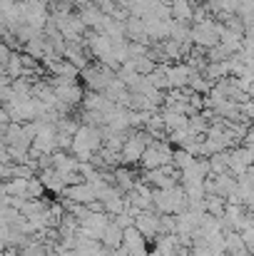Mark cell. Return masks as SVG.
<instances>
[{
    "instance_id": "cell-8",
    "label": "cell",
    "mask_w": 254,
    "mask_h": 256,
    "mask_svg": "<svg viewBox=\"0 0 254 256\" xmlns=\"http://www.w3.org/2000/svg\"><path fill=\"white\" fill-rule=\"evenodd\" d=\"M63 194H65L68 202H73V204H83V206H90L92 202H97V194H95V189H92L90 182L73 184V186H68Z\"/></svg>"
},
{
    "instance_id": "cell-3",
    "label": "cell",
    "mask_w": 254,
    "mask_h": 256,
    "mask_svg": "<svg viewBox=\"0 0 254 256\" xmlns=\"http://www.w3.org/2000/svg\"><path fill=\"white\" fill-rule=\"evenodd\" d=\"M222 35H224V25L217 22L212 15L204 20H197L192 25V42L197 45V50H214L222 45Z\"/></svg>"
},
{
    "instance_id": "cell-14",
    "label": "cell",
    "mask_w": 254,
    "mask_h": 256,
    "mask_svg": "<svg viewBox=\"0 0 254 256\" xmlns=\"http://www.w3.org/2000/svg\"><path fill=\"white\" fill-rule=\"evenodd\" d=\"M169 10H172V20H182V22L194 20V12H197L189 0H174V2L169 5Z\"/></svg>"
},
{
    "instance_id": "cell-21",
    "label": "cell",
    "mask_w": 254,
    "mask_h": 256,
    "mask_svg": "<svg viewBox=\"0 0 254 256\" xmlns=\"http://www.w3.org/2000/svg\"><path fill=\"white\" fill-rule=\"evenodd\" d=\"M5 256H20V252H13V249H5Z\"/></svg>"
},
{
    "instance_id": "cell-7",
    "label": "cell",
    "mask_w": 254,
    "mask_h": 256,
    "mask_svg": "<svg viewBox=\"0 0 254 256\" xmlns=\"http://www.w3.org/2000/svg\"><path fill=\"white\" fill-rule=\"evenodd\" d=\"M135 226L140 229V234L145 239H160L162 236V214H157L155 209L152 212H140L135 216Z\"/></svg>"
},
{
    "instance_id": "cell-17",
    "label": "cell",
    "mask_w": 254,
    "mask_h": 256,
    "mask_svg": "<svg viewBox=\"0 0 254 256\" xmlns=\"http://www.w3.org/2000/svg\"><path fill=\"white\" fill-rule=\"evenodd\" d=\"M194 160H197V157H194V154H189L187 150H177V152H174V167H177L179 172L189 170V167L194 164Z\"/></svg>"
},
{
    "instance_id": "cell-13",
    "label": "cell",
    "mask_w": 254,
    "mask_h": 256,
    "mask_svg": "<svg viewBox=\"0 0 254 256\" xmlns=\"http://www.w3.org/2000/svg\"><path fill=\"white\" fill-rule=\"evenodd\" d=\"M162 120H165V130H167L169 134L182 132V130H189V117H187V114H182V112L165 110V112H162Z\"/></svg>"
},
{
    "instance_id": "cell-6",
    "label": "cell",
    "mask_w": 254,
    "mask_h": 256,
    "mask_svg": "<svg viewBox=\"0 0 254 256\" xmlns=\"http://www.w3.org/2000/svg\"><path fill=\"white\" fill-rule=\"evenodd\" d=\"M169 164H174V150H172L169 144H165V142L152 140V144L147 147V152H145V157H142V167L147 172H152V170L169 167Z\"/></svg>"
},
{
    "instance_id": "cell-2",
    "label": "cell",
    "mask_w": 254,
    "mask_h": 256,
    "mask_svg": "<svg viewBox=\"0 0 254 256\" xmlns=\"http://www.w3.org/2000/svg\"><path fill=\"white\" fill-rule=\"evenodd\" d=\"M152 204H155L157 214H167V216H179V214L189 212V196L182 184L169 186V189H155Z\"/></svg>"
},
{
    "instance_id": "cell-4",
    "label": "cell",
    "mask_w": 254,
    "mask_h": 256,
    "mask_svg": "<svg viewBox=\"0 0 254 256\" xmlns=\"http://www.w3.org/2000/svg\"><path fill=\"white\" fill-rule=\"evenodd\" d=\"M80 78H83V82L87 85V92H100V94H105L107 87L115 82L117 72L110 70L107 65H90V68H85L83 72H80Z\"/></svg>"
},
{
    "instance_id": "cell-22",
    "label": "cell",
    "mask_w": 254,
    "mask_h": 256,
    "mask_svg": "<svg viewBox=\"0 0 254 256\" xmlns=\"http://www.w3.org/2000/svg\"><path fill=\"white\" fill-rule=\"evenodd\" d=\"M157 2H165V5H172L174 0H157Z\"/></svg>"
},
{
    "instance_id": "cell-11",
    "label": "cell",
    "mask_w": 254,
    "mask_h": 256,
    "mask_svg": "<svg viewBox=\"0 0 254 256\" xmlns=\"http://www.w3.org/2000/svg\"><path fill=\"white\" fill-rule=\"evenodd\" d=\"M145 32H147V40H169V32H172V20L165 18H147L145 20Z\"/></svg>"
},
{
    "instance_id": "cell-9",
    "label": "cell",
    "mask_w": 254,
    "mask_h": 256,
    "mask_svg": "<svg viewBox=\"0 0 254 256\" xmlns=\"http://www.w3.org/2000/svg\"><path fill=\"white\" fill-rule=\"evenodd\" d=\"M165 70H167L169 90H184L194 78V70L189 65H165Z\"/></svg>"
},
{
    "instance_id": "cell-12",
    "label": "cell",
    "mask_w": 254,
    "mask_h": 256,
    "mask_svg": "<svg viewBox=\"0 0 254 256\" xmlns=\"http://www.w3.org/2000/svg\"><path fill=\"white\" fill-rule=\"evenodd\" d=\"M100 244H105V249L107 252H120L122 249V244H125V229L122 226H117L115 224V219H112V224L107 226V232H105V236H102V242Z\"/></svg>"
},
{
    "instance_id": "cell-1",
    "label": "cell",
    "mask_w": 254,
    "mask_h": 256,
    "mask_svg": "<svg viewBox=\"0 0 254 256\" xmlns=\"http://www.w3.org/2000/svg\"><path fill=\"white\" fill-rule=\"evenodd\" d=\"M105 147V132L102 127H92V124H83L78 130V134L73 137V154L80 162H92L97 152H102Z\"/></svg>"
},
{
    "instance_id": "cell-20",
    "label": "cell",
    "mask_w": 254,
    "mask_h": 256,
    "mask_svg": "<svg viewBox=\"0 0 254 256\" xmlns=\"http://www.w3.org/2000/svg\"><path fill=\"white\" fill-rule=\"evenodd\" d=\"M242 239H244V244L254 252V226H249V229H244V232H242Z\"/></svg>"
},
{
    "instance_id": "cell-23",
    "label": "cell",
    "mask_w": 254,
    "mask_h": 256,
    "mask_svg": "<svg viewBox=\"0 0 254 256\" xmlns=\"http://www.w3.org/2000/svg\"><path fill=\"white\" fill-rule=\"evenodd\" d=\"M252 226H254V214H252Z\"/></svg>"
},
{
    "instance_id": "cell-16",
    "label": "cell",
    "mask_w": 254,
    "mask_h": 256,
    "mask_svg": "<svg viewBox=\"0 0 254 256\" xmlns=\"http://www.w3.org/2000/svg\"><path fill=\"white\" fill-rule=\"evenodd\" d=\"M209 170H212L214 176H217V174H227V172H229V150H227V152H219V154H214V157H209Z\"/></svg>"
},
{
    "instance_id": "cell-19",
    "label": "cell",
    "mask_w": 254,
    "mask_h": 256,
    "mask_svg": "<svg viewBox=\"0 0 254 256\" xmlns=\"http://www.w3.org/2000/svg\"><path fill=\"white\" fill-rule=\"evenodd\" d=\"M239 107H242V114H244V120H252V122H254V102H252V100H244Z\"/></svg>"
},
{
    "instance_id": "cell-10",
    "label": "cell",
    "mask_w": 254,
    "mask_h": 256,
    "mask_svg": "<svg viewBox=\"0 0 254 256\" xmlns=\"http://www.w3.org/2000/svg\"><path fill=\"white\" fill-rule=\"evenodd\" d=\"M63 58H65L70 65H75L80 72H83L85 68H90V50H87L85 42H68Z\"/></svg>"
},
{
    "instance_id": "cell-18",
    "label": "cell",
    "mask_w": 254,
    "mask_h": 256,
    "mask_svg": "<svg viewBox=\"0 0 254 256\" xmlns=\"http://www.w3.org/2000/svg\"><path fill=\"white\" fill-rule=\"evenodd\" d=\"M20 256H53V254L48 252V246H45L43 242H40V244H38V242H30V244L20 252Z\"/></svg>"
},
{
    "instance_id": "cell-5",
    "label": "cell",
    "mask_w": 254,
    "mask_h": 256,
    "mask_svg": "<svg viewBox=\"0 0 254 256\" xmlns=\"http://www.w3.org/2000/svg\"><path fill=\"white\" fill-rule=\"evenodd\" d=\"M152 134L150 132H132L127 140H125V147H122V162L125 164H135V162H142L147 147L152 144Z\"/></svg>"
},
{
    "instance_id": "cell-15",
    "label": "cell",
    "mask_w": 254,
    "mask_h": 256,
    "mask_svg": "<svg viewBox=\"0 0 254 256\" xmlns=\"http://www.w3.org/2000/svg\"><path fill=\"white\" fill-rule=\"evenodd\" d=\"M227 199H222V196H214V194H207V214L209 216H217V219H224V214H227Z\"/></svg>"
}]
</instances>
